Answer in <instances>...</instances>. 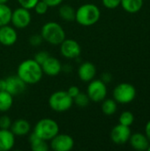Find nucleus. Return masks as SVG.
<instances>
[{"label":"nucleus","instance_id":"obj_39","mask_svg":"<svg viewBox=\"0 0 150 151\" xmlns=\"http://www.w3.org/2000/svg\"><path fill=\"white\" fill-rule=\"evenodd\" d=\"M147 150L150 151V144H149V147H148V149H147Z\"/></svg>","mask_w":150,"mask_h":151},{"label":"nucleus","instance_id":"obj_29","mask_svg":"<svg viewBox=\"0 0 150 151\" xmlns=\"http://www.w3.org/2000/svg\"><path fill=\"white\" fill-rule=\"evenodd\" d=\"M49 57H50V54H49L47 51H45V50H41V51H38V52L34 55V59L38 64L42 65Z\"/></svg>","mask_w":150,"mask_h":151},{"label":"nucleus","instance_id":"obj_35","mask_svg":"<svg viewBox=\"0 0 150 151\" xmlns=\"http://www.w3.org/2000/svg\"><path fill=\"white\" fill-rule=\"evenodd\" d=\"M101 80L104 82V83H110L112 80V75L110 73H103L102 74V77H101Z\"/></svg>","mask_w":150,"mask_h":151},{"label":"nucleus","instance_id":"obj_32","mask_svg":"<svg viewBox=\"0 0 150 151\" xmlns=\"http://www.w3.org/2000/svg\"><path fill=\"white\" fill-rule=\"evenodd\" d=\"M104 7L108 9H115L120 5L121 0H102Z\"/></svg>","mask_w":150,"mask_h":151},{"label":"nucleus","instance_id":"obj_15","mask_svg":"<svg viewBox=\"0 0 150 151\" xmlns=\"http://www.w3.org/2000/svg\"><path fill=\"white\" fill-rule=\"evenodd\" d=\"M96 74V67L91 62L82 63L78 69V76L83 82H89L95 79Z\"/></svg>","mask_w":150,"mask_h":151},{"label":"nucleus","instance_id":"obj_1","mask_svg":"<svg viewBox=\"0 0 150 151\" xmlns=\"http://www.w3.org/2000/svg\"><path fill=\"white\" fill-rule=\"evenodd\" d=\"M17 75L27 85H34L42 80L43 73L41 65L33 58L26 59L19 65L17 68Z\"/></svg>","mask_w":150,"mask_h":151},{"label":"nucleus","instance_id":"obj_28","mask_svg":"<svg viewBox=\"0 0 150 151\" xmlns=\"http://www.w3.org/2000/svg\"><path fill=\"white\" fill-rule=\"evenodd\" d=\"M17 1L20 7H23L27 10H31L34 9V5L38 3L39 0H17Z\"/></svg>","mask_w":150,"mask_h":151},{"label":"nucleus","instance_id":"obj_2","mask_svg":"<svg viewBox=\"0 0 150 151\" xmlns=\"http://www.w3.org/2000/svg\"><path fill=\"white\" fill-rule=\"evenodd\" d=\"M101 17V11L94 4H84L76 9L75 20L83 27H90L98 22Z\"/></svg>","mask_w":150,"mask_h":151},{"label":"nucleus","instance_id":"obj_3","mask_svg":"<svg viewBox=\"0 0 150 151\" xmlns=\"http://www.w3.org/2000/svg\"><path fill=\"white\" fill-rule=\"evenodd\" d=\"M41 35L43 41L51 45H59L65 39V29L56 21L46 22L41 28Z\"/></svg>","mask_w":150,"mask_h":151},{"label":"nucleus","instance_id":"obj_9","mask_svg":"<svg viewBox=\"0 0 150 151\" xmlns=\"http://www.w3.org/2000/svg\"><path fill=\"white\" fill-rule=\"evenodd\" d=\"M74 147L73 138L67 134H57L50 140V149L54 151H70Z\"/></svg>","mask_w":150,"mask_h":151},{"label":"nucleus","instance_id":"obj_33","mask_svg":"<svg viewBox=\"0 0 150 151\" xmlns=\"http://www.w3.org/2000/svg\"><path fill=\"white\" fill-rule=\"evenodd\" d=\"M66 91H67L68 95H69L72 99L80 92V88H79L77 86H71V87H69V88H68Z\"/></svg>","mask_w":150,"mask_h":151},{"label":"nucleus","instance_id":"obj_8","mask_svg":"<svg viewBox=\"0 0 150 151\" xmlns=\"http://www.w3.org/2000/svg\"><path fill=\"white\" fill-rule=\"evenodd\" d=\"M32 16L29 10L23 7H19L12 11L11 17V23L15 28L23 29L28 27L31 23Z\"/></svg>","mask_w":150,"mask_h":151},{"label":"nucleus","instance_id":"obj_12","mask_svg":"<svg viewBox=\"0 0 150 151\" xmlns=\"http://www.w3.org/2000/svg\"><path fill=\"white\" fill-rule=\"evenodd\" d=\"M6 91L10 93L12 96H17L21 95L25 90L27 84L16 74L11 75L6 79Z\"/></svg>","mask_w":150,"mask_h":151},{"label":"nucleus","instance_id":"obj_11","mask_svg":"<svg viewBox=\"0 0 150 151\" xmlns=\"http://www.w3.org/2000/svg\"><path fill=\"white\" fill-rule=\"evenodd\" d=\"M131 134L132 133L130 127L118 124L112 128L111 132V139L115 144L122 145L129 141Z\"/></svg>","mask_w":150,"mask_h":151},{"label":"nucleus","instance_id":"obj_10","mask_svg":"<svg viewBox=\"0 0 150 151\" xmlns=\"http://www.w3.org/2000/svg\"><path fill=\"white\" fill-rule=\"evenodd\" d=\"M61 55L69 59L77 58L81 53V48L79 42L73 39H65L60 44Z\"/></svg>","mask_w":150,"mask_h":151},{"label":"nucleus","instance_id":"obj_13","mask_svg":"<svg viewBox=\"0 0 150 151\" xmlns=\"http://www.w3.org/2000/svg\"><path fill=\"white\" fill-rule=\"evenodd\" d=\"M18 40V33L12 26L5 25L0 27V44L3 46H12Z\"/></svg>","mask_w":150,"mask_h":151},{"label":"nucleus","instance_id":"obj_18","mask_svg":"<svg viewBox=\"0 0 150 151\" xmlns=\"http://www.w3.org/2000/svg\"><path fill=\"white\" fill-rule=\"evenodd\" d=\"M10 130L15 136H24L31 131V126L27 119H19L11 123Z\"/></svg>","mask_w":150,"mask_h":151},{"label":"nucleus","instance_id":"obj_6","mask_svg":"<svg viewBox=\"0 0 150 151\" xmlns=\"http://www.w3.org/2000/svg\"><path fill=\"white\" fill-rule=\"evenodd\" d=\"M136 96V88L133 85L123 82L116 86L113 90V98L118 104H127L132 103Z\"/></svg>","mask_w":150,"mask_h":151},{"label":"nucleus","instance_id":"obj_20","mask_svg":"<svg viewBox=\"0 0 150 151\" xmlns=\"http://www.w3.org/2000/svg\"><path fill=\"white\" fill-rule=\"evenodd\" d=\"M120 5L129 13H137L143 6V0H121Z\"/></svg>","mask_w":150,"mask_h":151},{"label":"nucleus","instance_id":"obj_23","mask_svg":"<svg viewBox=\"0 0 150 151\" xmlns=\"http://www.w3.org/2000/svg\"><path fill=\"white\" fill-rule=\"evenodd\" d=\"M102 111L106 116H111L116 113L118 109V103L114 99H104L102 101Z\"/></svg>","mask_w":150,"mask_h":151},{"label":"nucleus","instance_id":"obj_17","mask_svg":"<svg viewBox=\"0 0 150 151\" xmlns=\"http://www.w3.org/2000/svg\"><path fill=\"white\" fill-rule=\"evenodd\" d=\"M128 142L134 150L139 151L147 150L149 145L150 144L146 134H143L141 133H135L133 134H131Z\"/></svg>","mask_w":150,"mask_h":151},{"label":"nucleus","instance_id":"obj_34","mask_svg":"<svg viewBox=\"0 0 150 151\" xmlns=\"http://www.w3.org/2000/svg\"><path fill=\"white\" fill-rule=\"evenodd\" d=\"M42 1H44L50 7H56L60 5L64 0H42Z\"/></svg>","mask_w":150,"mask_h":151},{"label":"nucleus","instance_id":"obj_4","mask_svg":"<svg viewBox=\"0 0 150 151\" xmlns=\"http://www.w3.org/2000/svg\"><path fill=\"white\" fill-rule=\"evenodd\" d=\"M33 132L39 138L48 142L59 133V126L56 120L49 118H44L40 119L35 124Z\"/></svg>","mask_w":150,"mask_h":151},{"label":"nucleus","instance_id":"obj_27","mask_svg":"<svg viewBox=\"0 0 150 151\" xmlns=\"http://www.w3.org/2000/svg\"><path fill=\"white\" fill-rule=\"evenodd\" d=\"M50 8V6L42 0H39L38 3L34 5V12L39 14V15H43L48 12V9Z\"/></svg>","mask_w":150,"mask_h":151},{"label":"nucleus","instance_id":"obj_7","mask_svg":"<svg viewBox=\"0 0 150 151\" xmlns=\"http://www.w3.org/2000/svg\"><path fill=\"white\" fill-rule=\"evenodd\" d=\"M87 95L90 101L94 103H100L106 98L107 96V86L101 79L92 80L88 82L87 88Z\"/></svg>","mask_w":150,"mask_h":151},{"label":"nucleus","instance_id":"obj_19","mask_svg":"<svg viewBox=\"0 0 150 151\" xmlns=\"http://www.w3.org/2000/svg\"><path fill=\"white\" fill-rule=\"evenodd\" d=\"M28 140H29L31 150L33 151H48L50 149L47 141L39 138L34 132L31 133Z\"/></svg>","mask_w":150,"mask_h":151},{"label":"nucleus","instance_id":"obj_5","mask_svg":"<svg viewBox=\"0 0 150 151\" xmlns=\"http://www.w3.org/2000/svg\"><path fill=\"white\" fill-rule=\"evenodd\" d=\"M49 106L56 112H65L69 111L73 105V99L67 91L58 90L52 93L49 98Z\"/></svg>","mask_w":150,"mask_h":151},{"label":"nucleus","instance_id":"obj_31","mask_svg":"<svg viewBox=\"0 0 150 151\" xmlns=\"http://www.w3.org/2000/svg\"><path fill=\"white\" fill-rule=\"evenodd\" d=\"M43 42V39L40 35H33L30 36L29 38V43L33 46V47H37V46H40L42 44V42Z\"/></svg>","mask_w":150,"mask_h":151},{"label":"nucleus","instance_id":"obj_22","mask_svg":"<svg viewBox=\"0 0 150 151\" xmlns=\"http://www.w3.org/2000/svg\"><path fill=\"white\" fill-rule=\"evenodd\" d=\"M75 12L76 10L69 4H63L59 7L58 10L60 18L65 21L75 20Z\"/></svg>","mask_w":150,"mask_h":151},{"label":"nucleus","instance_id":"obj_24","mask_svg":"<svg viewBox=\"0 0 150 151\" xmlns=\"http://www.w3.org/2000/svg\"><path fill=\"white\" fill-rule=\"evenodd\" d=\"M12 10L7 5V4H0V27L8 25L11 23Z\"/></svg>","mask_w":150,"mask_h":151},{"label":"nucleus","instance_id":"obj_38","mask_svg":"<svg viewBox=\"0 0 150 151\" xmlns=\"http://www.w3.org/2000/svg\"><path fill=\"white\" fill-rule=\"evenodd\" d=\"M8 1L9 0H0V4H7Z\"/></svg>","mask_w":150,"mask_h":151},{"label":"nucleus","instance_id":"obj_21","mask_svg":"<svg viewBox=\"0 0 150 151\" xmlns=\"http://www.w3.org/2000/svg\"><path fill=\"white\" fill-rule=\"evenodd\" d=\"M13 97L10 93L0 91V112L8 111L13 104Z\"/></svg>","mask_w":150,"mask_h":151},{"label":"nucleus","instance_id":"obj_16","mask_svg":"<svg viewBox=\"0 0 150 151\" xmlns=\"http://www.w3.org/2000/svg\"><path fill=\"white\" fill-rule=\"evenodd\" d=\"M15 144V135L10 129H0V151L11 150Z\"/></svg>","mask_w":150,"mask_h":151},{"label":"nucleus","instance_id":"obj_26","mask_svg":"<svg viewBox=\"0 0 150 151\" xmlns=\"http://www.w3.org/2000/svg\"><path fill=\"white\" fill-rule=\"evenodd\" d=\"M89 102H90V99H89L88 96L87 95V93H83V92H80L73 98V104L80 108H84V107L88 106Z\"/></svg>","mask_w":150,"mask_h":151},{"label":"nucleus","instance_id":"obj_14","mask_svg":"<svg viewBox=\"0 0 150 151\" xmlns=\"http://www.w3.org/2000/svg\"><path fill=\"white\" fill-rule=\"evenodd\" d=\"M41 66H42V70L43 74L50 76V77H54V76L58 75L61 73L62 68H63L61 62L57 58L51 57V56H50L41 65Z\"/></svg>","mask_w":150,"mask_h":151},{"label":"nucleus","instance_id":"obj_25","mask_svg":"<svg viewBox=\"0 0 150 151\" xmlns=\"http://www.w3.org/2000/svg\"><path fill=\"white\" fill-rule=\"evenodd\" d=\"M118 121H119V124H121V125H124L126 127H131L134 122V116L131 111H126L120 114Z\"/></svg>","mask_w":150,"mask_h":151},{"label":"nucleus","instance_id":"obj_36","mask_svg":"<svg viewBox=\"0 0 150 151\" xmlns=\"http://www.w3.org/2000/svg\"><path fill=\"white\" fill-rule=\"evenodd\" d=\"M145 134L148 137V139H149V141L150 142V120L145 126Z\"/></svg>","mask_w":150,"mask_h":151},{"label":"nucleus","instance_id":"obj_30","mask_svg":"<svg viewBox=\"0 0 150 151\" xmlns=\"http://www.w3.org/2000/svg\"><path fill=\"white\" fill-rule=\"evenodd\" d=\"M11 123L12 121L10 117L6 115H3L0 117V129H10Z\"/></svg>","mask_w":150,"mask_h":151},{"label":"nucleus","instance_id":"obj_37","mask_svg":"<svg viewBox=\"0 0 150 151\" xmlns=\"http://www.w3.org/2000/svg\"><path fill=\"white\" fill-rule=\"evenodd\" d=\"M5 90H6V80L0 79V91H5Z\"/></svg>","mask_w":150,"mask_h":151}]
</instances>
